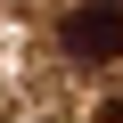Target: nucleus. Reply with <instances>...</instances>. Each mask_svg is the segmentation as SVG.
Instances as JSON below:
<instances>
[{"instance_id": "f257e3e1", "label": "nucleus", "mask_w": 123, "mask_h": 123, "mask_svg": "<svg viewBox=\"0 0 123 123\" xmlns=\"http://www.w3.org/2000/svg\"><path fill=\"white\" fill-rule=\"evenodd\" d=\"M66 49L82 57V66H107V57H123V0L74 8V17H66Z\"/></svg>"}]
</instances>
